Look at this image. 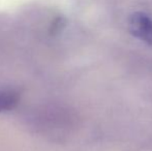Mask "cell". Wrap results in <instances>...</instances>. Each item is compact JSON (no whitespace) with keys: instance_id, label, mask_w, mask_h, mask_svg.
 <instances>
[{"instance_id":"cell-1","label":"cell","mask_w":152,"mask_h":151,"mask_svg":"<svg viewBox=\"0 0 152 151\" xmlns=\"http://www.w3.org/2000/svg\"><path fill=\"white\" fill-rule=\"evenodd\" d=\"M128 28L132 35L152 44V20L143 12L132 15L128 21Z\"/></svg>"},{"instance_id":"cell-2","label":"cell","mask_w":152,"mask_h":151,"mask_svg":"<svg viewBox=\"0 0 152 151\" xmlns=\"http://www.w3.org/2000/svg\"><path fill=\"white\" fill-rule=\"evenodd\" d=\"M20 96L16 91L0 92V113L14 109L18 105Z\"/></svg>"}]
</instances>
